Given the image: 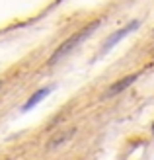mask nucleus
<instances>
[{
	"label": "nucleus",
	"instance_id": "f257e3e1",
	"mask_svg": "<svg viewBox=\"0 0 154 160\" xmlns=\"http://www.w3.org/2000/svg\"><path fill=\"white\" fill-rule=\"evenodd\" d=\"M96 28H98V22H96V23H92V26H88V28H84V29H80V31H76L74 35H72V37H68L67 41H64V43L59 47V49H57V51L53 53V57H51V61H49V62H51V65H55V62H59L62 57H67V55H68L72 49H76V47H78L80 43H82L84 39H86L88 35H90V33H92V31H94Z\"/></svg>",
	"mask_w": 154,
	"mask_h": 160
},
{
	"label": "nucleus",
	"instance_id": "f03ea898",
	"mask_svg": "<svg viewBox=\"0 0 154 160\" xmlns=\"http://www.w3.org/2000/svg\"><path fill=\"white\" fill-rule=\"evenodd\" d=\"M137 28H139V20H133L131 23H129V26H125L123 29H119V31H115L113 35H109L107 39H105V43H103L102 53H107V51H109V49H111V47L115 45L117 41H121V39H123L125 35H129V33H131V31H135Z\"/></svg>",
	"mask_w": 154,
	"mask_h": 160
},
{
	"label": "nucleus",
	"instance_id": "7ed1b4c3",
	"mask_svg": "<svg viewBox=\"0 0 154 160\" xmlns=\"http://www.w3.org/2000/svg\"><path fill=\"white\" fill-rule=\"evenodd\" d=\"M137 76L139 74H131V76H125V78H121V80H117L115 84H111L109 88H107V92H105V96H117L119 92H123V90H127L129 86H131L135 80H137Z\"/></svg>",
	"mask_w": 154,
	"mask_h": 160
},
{
	"label": "nucleus",
	"instance_id": "20e7f679",
	"mask_svg": "<svg viewBox=\"0 0 154 160\" xmlns=\"http://www.w3.org/2000/svg\"><path fill=\"white\" fill-rule=\"evenodd\" d=\"M49 92H51V88H41V90H37V92L26 102V106H23V111H29L33 106H37V103L41 102L43 98H47V96H49Z\"/></svg>",
	"mask_w": 154,
	"mask_h": 160
},
{
	"label": "nucleus",
	"instance_id": "39448f33",
	"mask_svg": "<svg viewBox=\"0 0 154 160\" xmlns=\"http://www.w3.org/2000/svg\"><path fill=\"white\" fill-rule=\"evenodd\" d=\"M72 135H74V129H68L67 133H62V135H59V137H55V141H51V145H49V148H55L57 145H61V142H64V141H68Z\"/></svg>",
	"mask_w": 154,
	"mask_h": 160
},
{
	"label": "nucleus",
	"instance_id": "423d86ee",
	"mask_svg": "<svg viewBox=\"0 0 154 160\" xmlns=\"http://www.w3.org/2000/svg\"><path fill=\"white\" fill-rule=\"evenodd\" d=\"M152 131H154V125H152Z\"/></svg>",
	"mask_w": 154,
	"mask_h": 160
}]
</instances>
